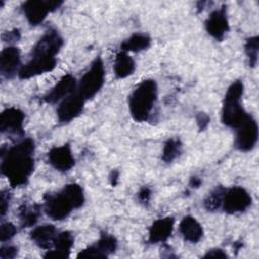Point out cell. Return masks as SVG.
Wrapping results in <instances>:
<instances>
[{"instance_id":"cell-1","label":"cell","mask_w":259,"mask_h":259,"mask_svg":"<svg viewBox=\"0 0 259 259\" xmlns=\"http://www.w3.org/2000/svg\"><path fill=\"white\" fill-rule=\"evenodd\" d=\"M34 143L27 138L2 152L1 171L13 187L27 183L34 168Z\"/></svg>"},{"instance_id":"cell-2","label":"cell","mask_w":259,"mask_h":259,"mask_svg":"<svg viewBox=\"0 0 259 259\" xmlns=\"http://www.w3.org/2000/svg\"><path fill=\"white\" fill-rule=\"evenodd\" d=\"M63 46V38L55 29H50L38 39L31 50L29 61L21 66L18 76L29 79L51 72L57 65L56 56Z\"/></svg>"},{"instance_id":"cell-3","label":"cell","mask_w":259,"mask_h":259,"mask_svg":"<svg viewBox=\"0 0 259 259\" xmlns=\"http://www.w3.org/2000/svg\"><path fill=\"white\" fill-rule=\"evenodd\" d=\"M157 84L155 80L143 81L130 95L128 108L132 117L138 121H146L157 99Z\"/></svg>"},{"instance_id":"cell-4","label":"cell","mask_w":259,"mask_h":259,"mask_svg":"<svg viewBox=\"0 0 259 259\" xmlns=\"http://www.w3.org/2000/svg\"><path fill=\"white\" fill-rule=\"evenodd\" d=\"M243 92L244 85L241 81L237 80L229 86L225 94L222 110V121L229 127H239L249 115L241 103Z\"/></svg>"},{"instance_id":"cell-5","label":"cell","mask_w":259,"mask_h":259,"mask_svg":"<svg viewBox=\"0 0 259 259\" xmlns=\"http://www.w3.org/2000/svg\"><path fill=\"white\" fill-rule=\"evenodd\" d=\"M105 71L103 62L100 58H96L90 68L86 71L77 87L78 92L85 98L93 97L103 86Z\"/></svg>"},{"instance_id":"cell-6","label":"cell","mask_w":259,"mask_h":259,"mask_svg":"<svg viewBox=\"0 0 259 259\" xmlns=\"http://www.w3.org/2000/svg\"><path fill=\"white\" fill-rule=\"evenodd\" d=\"M44 209L51 219L61 221L66 219L75 207L68 195L62 189L57 193H50L45 196Z\"/></svg>"},{"instance_id":"cell-7","label":"cell","mask_w":259,"mask_h":259,"mask_svg":"<svg viewBox=\"0 0 259 259\" xmlns=\"http://www.w3.org/2000/svg\"><path fill=\"white\" fill-rule=\"evenodd\" d=\"M61 4L62 1L56 0H29L23 3L22 9L27 21L31 25H37L46 19L50 12L56 10Z\"/></svg>"},{"instance_id":"cell-8","label":"cell","mask_w":259,"mask_h":259,"mask_svg":"<svg viewBox=\"0 0 259 259\" xmlns=\"http://www.w3.org/2000/svg\"><path fill=\"white\" fill-rule=\"evenodd\" d=\"M252 203L249 192L240 186L226 189L223 197L222 208L227 213H237L246 210Z\"/></svg>"},{"instance_id":"cell-9","label":"cell","mask_w":259,"mask_h":259,"mask_svg":"<svg viewBox=\"0 0 259 259\" xmlns=\"http://www.w3.org/2000/svg\"><path fill=\"white\" fill-rule=\"evenodd\" d=\"M85 100L86 99L78 92V90L64 98L57 109L59 121L67 123L79 116L83 111Z\"/></svg>"},{"instance_id":"cell-10","label":"cell","mask_w":259,"mask_h":259,"mask_svg":"<svg viewBox=\"0 0 259 259\" xmlns=\"http://www.w3.org/2000/svg\"><path fill=\"white\" fill-rule=\"evenodd\" d=\"M236 130V148L242 152H248L252 150L258 140V125L256 120L251 115H248L243 123Z\"/></svg>"},{"instance_id":"cell-11","label":"cell","mask_w":259,"mask_h":259,"mask_svg":"<svg viewBox=\"0 0 259 259\" xmlns=\"http://www.w3.org/2000/svg\"><path fill=\"white\" fill-rule=\"evenodd\" d=\"M205 29L217 40H222L229 31V20L225 7L213 10L205 21Z\"/></svg>"},{"instance_id":"cell-12","label":"cell","mask_w":259,"mask_h":259,"mask_svg":"<svg viewBox=\"0 0 259 259\" xmlns=\"http://www.w3.org/2000/svg\"><path fill=\"white\" fill-rule=\"evenodd\" d=\"M49 163L60 172H67L73 168L75 159L71 147L68 144L54 147L48 153Z\"/></svg>"},{"instance_id":"cell-13","label":"cell","mask_w":259,"mask_h":259,"mask_svg":"<svg viewBox=\"0 0 259 259\" xmlns=\"http://www.w3.org/2000/svg\"><path fill=\"white\" fill-rule=\"evenodd\" d=\"M77 81L74 76L67 74L63 76L59 82L44 96V100L48 103H56L62 101L71 93L77 90Z\"/></svg>"},{"instance_id":"cell-14","label":"cell","mask_w":259,"mask_h":259,"mask_svg":"<svg viewBox=\"0 0 259 259\" xmlns=\"http://www.w3.org/2000/svg\"><path fill=\"white\" fill-rule=\"evenodd\" d=\"M24 113L16 107H9L0 115V130L2 133L22 134Z\"/></svg>"},{"instance_id":"cell-15","label":"cell","mask_w":259,"mask_h":259,"mask_svg":"<svg viewBox=\"0 0 259 259\" xmlns=\"http://www.w3.org/2000/svg\"><path fill=\"white\" fill-rule=\"evenodd\" d=\"M20 54L16 47L5 48L0 55V71L5 78H11L20 70Z\"/></svg>"},{"instance_id":"cell-16","label":"cell","mask_w":259,"mask_h":259,"mask_svg":"<svg viewBox=\"0 0 259 259\" xmlns=\"http://www.w3.org/2000/svg\"><path fill=\"white\" fill-rule=\"evenodd\" d=\"M174 228V219L167 217L156 220L149 230V241L152 244L163 243L171 236Z\"/></svg>"},{"instance_id":"cell-17","label":"cell","mask_w":259,"mask_h":259,"mask_svg":"<svg viewBox=\"0 0 259 259\" xmlns=\"http://www.w3.org/2000/svg\"><path fill=\"white\" fill-rule=\"evenodd\" d=\"M74 245V238L70 232H61L57 234L54 240L53 251H48L45 255L46 258H66L69 257L70 251Z\"/></svg>"},{"instance_id":"cell-18","label":"cell","mask_w":259,"mask_h":259,"mask_svg":"<svg viewBox=\"0 0 259 259\" xmlns=\"http://www.w3.org/2000/svg\"><path fill=\"white\" fill-rule=\"evenodd\" d=\"M179 232L183 239L190 243H197L203 236L201 225L191 215L184 217L179 224Z\"/></svg>"},{"instance_id":"cell-19","label":"cell","mask_w":259,"mask_h":259,"mask_svg":"<svg viewBox=\"0 0 259 259\" xmlns=\"http://www.w3.org/2000/svg\"><path fill=\"white\" fill-rule=\"evenodd\" d=\"M56 236V228L49 224L38 226L30 232V239L41 249H50L54 245Z\"/></svg>"},{"instance_id":"cell-20","label":"cell","mask_w":259,"mask_h":259,"mask_svg":"<svg viewBox=\"0 0 259 259\" xmlns=\"http://www.w3.org/2000/svg\"><path fill=\"white\" fill-rule=\"evenodd\" d=\"M136 69V65L134 60L127 55L125 52H119L114 61L113 70L116 78L123 79L131 76Z\"/></svg>"},{"instance_id":"cell-21","label":"cell","mask_w":259,"mask_h":259,"mask_svg":"<svg viewBox=\"0 0 259 259\" xmlns=\"http://www.w3.org/2000/svg\"><path fill=\"white\" fill-rule=\"evenodd\" d=\"M151 38L144 33H135L122 41L120 49L122 52H140L150 47Z\"/></svg>"},{"instance_id":"cell-22","label":"cell","mask_w":259,"mask_h":259,"mask_svg":"<svg viewBox=\"0 0 259 259\" xmlns=\"http://www.w3.org/2000/svg\"><path fill=\"white\" fill-rule=\"evenodd\" d=\"M182 144L179 139L171 138L164 144L162 151V160L166 163L173 162L181 154Z\"/></svg>"},{"instance_id":"cell-23","label":"cell","mask_w":259,"mask_h":259,"mask_svg":"<svg viewBox=\"0 0 259 259\" xmlns=\"http://www.w3.org/2000/svg\"><path fill=\"white\" fill-rule=\"evenodd\" d=\"M39 215V206L34 204V205H23L20 208L19 211V219L22 227H31L33 226Z\"/></svg>"},{"instance_id":"cell-24","label":"cell","mask_w":259,"mask_h":259,"mask_svg":"<svg viewBox=\"0 0 259 259\" xmlns=\"http://www.w3.org/2000/svg\"><path fill=\"white\" fill-rule=\"evenodd\" d=\"M225 188L224 187H217L215 189H213L204 199L203 204L204 207L208 210V211H214L217 209H219L220 207H222V203H223V197L225 194Z\"/></svg>"},{"instance_id":"cell-25","label":"cell","mask_w":259,"mask_h":259,"mask_svg":"<svg viewBox=\"0 0 259 259\" xmlns=\"http://www.w3.org/2000/svg\"><path fill=\"white\" fill-rule=\"evenodd\" d=\"M96 247L101 251V253L107 257L109 254L114 253L117 248V241L116 239L108 234L101 235L100 239L96 243Z\"/></svg>"},{"instance_id":"cell-26","label":"cell","mask_w":259,"mask_h":259,"mask_svg":"<svg viewBox=\"0 0 259 259\" xmlns=\"http://www.w3.org/2000/svg\"><path fill=\"white\" fill-rule=\"evenodd\" d=\"M245 52L249 59L250 66L254 67L258 60V36H252L245 44Z\"/></svg>"},{"instance_id":"cell-27","label":"cell","mask_w":259,"mask_h":259,"mask_svg":"<svg viewBox=\"0 0 259 259\" xmlns=\"http://www.w3.org/2000/svg\"><path fill=\"white\" fill-rule=\"evenodd\" d=\"M16 234V228L11 223H4L1 225L0 229V239L1 242L9 241L11 238H13Z\"/></svg>"},{"instance_id":"cell-28","label":"cell","mask_w":259,"mask_h":259,"mask_svg":"<svg viewBox=\"0 0 259 259\" xmlns=\"http://www.w3.org/2000/svg\"><path fill=\"white\" fill-rule=\"evenodd\" d=\"M77 257L81 258H105V256L101 253V251L96 247V245L89 246L84 250L80 251Z\"/></svg>"},{"instance_id":"cell-29","label":"cell","mask_w":259,"mask_h":259,"mask_svg":"<svg viewBox=\"0 0 259 259\" xmlns=\"http://www.w3.org/2000/svg\"><path fill=\"white\" fill-rule=\"evenodd\" d=\"M17 254V248L13 246H5L0 250V258L1 259H11L14 258Z\"/></svg>"},{"instance_id":"cell-30","label":"cell","mask_w":259,"mask_h":259,"mask_svg":"<svg viewBox=\"0 0 259 259\" xmlns=\"http://www.w3.org/2000/svg\"><path fill=\"white\" fill-rule=\"evenodd\" d=\"M8 204H9V195L8 192L2 191L1 192V198H0V212H1V217H3L8 208Z\"/></svg>"},{"instance_id":"cell-31","label":"cell","mask_w":259,"mask_h":259,"mask_svg":"<svg viewBox=\"0 0 259 259\" xmlns=\"http://www.w3.org/2000/svg\"><path fill=\"white\" fill-rule=\"evenodd\" d=\"M151 194H152V192H151V189H150V188H148V187H143V188L140 189V191H139V193H138V196H139L140 201L146 203V202H148V201L150 200Z\"/></svg>"},{"instance_id":"cell-32","label":"cell","mask_w":259,"mask_h":259,"mask_svg":"<svg viewBox=\"0 0 259 259\" xmlns=\"http://www.w3.org/2000/svg\"><path fill=\"white\" fill-rule=\"evenodd\" d=\"M196 121H197V124H198L199 128H200V130H204V128L207 126L208 122H209V117H208L205 113L200 112V113L196 116Z\"/></svg>"},{"instance_id":"cell-33","label":"cell","mask_w":259,"mask_h":259,"mask_svg":"<svg viewBox=\"0 0 259 259\" xmlns=\"http://www.w3.org/2000/svg\"><path fill=\"white\" fill-rule=\"evenodd\" d=\"M205 258H211V257H215V258H226L227 254L224 253L223 250L221 249H213V250H209L205 255Z\"/></svg>"},{"instance_id":"cell-34","label":"cell","mask_w":259,"mask_h":259,"mask_svg":"<svg viewBox=\"0 0 259 259\" xmlns=\"http://www.w3.org/2000/svg\"><path fill=\"white\" fill-rule=\"evenodd\" d=\"M4 36H7V40H17L19 38V32L17 30L9 31Z\"/></svg>"},{"instance_id":"cell-35","label":"cell","mask_w":259,"mask_h":259,"mask_svg":"<svg viewBox=\"0 0 259 259\" xmlns=\"http://www.w3.org/2000/svg\"><path fill=\"white\" fill-rule=\"evenodd\" d=\"M200 183H201V180L198 177H192L191 180H190L189 185L191 187H198L200 185Z\"/></svg>"},{"instance_id":"cell-36","label":"cell","mask_w":259,"mask_h":259,"mask_svg":"<svg viewBox=\"0 0 259 259\" xmlns=\"http://www.w3.org/2000/svg\"><path fill=\"white\" fill-rule=\"evenodd\" d=\"M117 178H118V172L112 171L111 176H110V181H111V184H112V185H115V184H116Z\"/></svg>"}]
</instances>
